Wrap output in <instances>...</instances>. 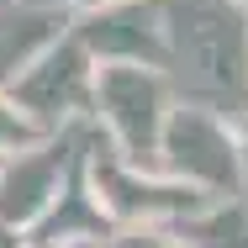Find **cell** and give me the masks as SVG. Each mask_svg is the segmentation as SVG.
Here are the masks:
<instances>
[{
    "label": "cell",
    "instance_id": "obj_1",
    "mask_svg": "<svg viewBox=\"0 0 248 248\" xmlns=\"http://www.w3.org/2000/svg\"><path fill=\"white\" fill-rule=\"evenodd\" d=\"M53 185H58V158H16L11 180L0 185V217L5 222H32L48 206Z\"/></svg>",
    "mask_w": 248,
    "mask_h": 248
},
{
    "label": "cell",
    "instance_id": "obj_3",
    "mask_svg": "<svg viewBox=\"0 0 248 248\" xmlns=\"http://www.w3.org/2000/svg\"><path fill=\"white\" fill-rule=\"evenodd\" d=\"M122 248H169V243H158V238H143V232H138V238H127Z\"/></svg>",
    "mask_w": 248,
    "mask_h": 248
},
{
    "label": "cell",
    "instance_id": "obj_2",
    "mask_svg": "<svg viewBox=\"0 0 248 248\" xmlns=\"http://www.w3.org/2000/svg\"><path fill=\"white\" fill-rule=\"evenodd\" d=\"M21 138H27V127L16 122V111H5V106H0V148H16Z\"/></svg>",
    "mask_w": 248,
    "mask_h": 248
},
{
    "label": "cell",
    "instance_id": "obj_4",
    "mask_svg": "<svg viewBox=\"0 0 248 248\" xmlns=\"http://www.w3.org/2000/svg\"><path fill=\"white\" fill-rule=\"evenodd\" d=\"M0 248H11V238H5V232H0Z\"/></svg>",
    "mask_w": 248,
    "mask_h": 248
}]
</instances>
